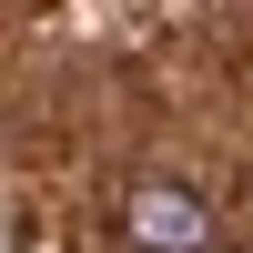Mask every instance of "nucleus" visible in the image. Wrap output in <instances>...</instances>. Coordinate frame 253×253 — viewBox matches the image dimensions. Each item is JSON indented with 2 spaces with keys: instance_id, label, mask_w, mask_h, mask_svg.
<instances>
[{
  "instance_id": "f257e3e1",
  "label": "nucleus",
  "mask_w": 253,
  "mask_h": 253,
  "mask_svg": "<svg viewBox=\"0 0 253 253\" xmlns=\"http://www.w3.org/2000/svg\"><path fill=\"white\" fill-rule=\"evenodd\" d=\"M122 233L142 253H203L213 243V213H203V193H182V182H132V193H122Z\"/></svg>"
}]
</instances>
